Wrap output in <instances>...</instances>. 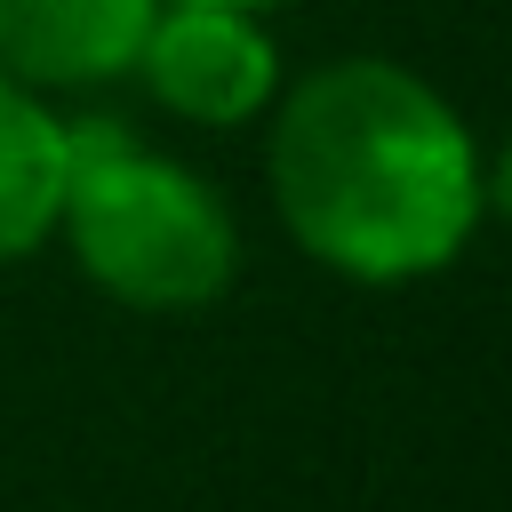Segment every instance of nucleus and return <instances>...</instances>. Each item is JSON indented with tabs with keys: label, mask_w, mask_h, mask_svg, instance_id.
I'll return each mask as SVG.
<instances>
[{
	"label": "nucleus",
	"mask_w": 512,
	"mask_h": 512,
	"mask_svg": "<svg viewBox=\"0 0 512 512\" xmlns=\"http://www.w3.org/2000/svg\"><path fill=\"white\" fill-rule=\"evenodd\" d=\"M280 80H288V56H280L272 16L224 8V0H160L136 48V72H128V88H144L168 120L208 128V136L256 128Z\"/></svg>",
	"instance_id": "obj_3"
},
{
	"label": "nucleus",
	"mask_w": 512,
	"mask_h": 512,
	"mask_svg": "<svg viewBox=\"0 0 512 512\" xmlns=\"http://www.w3.org/2000/svg\"><path fill=\"white\" fill-rule=\"evenodd\" d=\"M224 8H256V16H288V8H304V0H224Z\"/></svg>",
	"instance_id": "obj_6"
},
{
	"label": "nucleus",
	"mask_w": 512,
	"mask_h": 512,
	"mask_svg": "<svg viewBox=\"0 0 512 512\" xmlns=\"http://www.w3.org/2000/svg\"><path fill=\"white\" fill-rule=\"evenodd\" d=\"M264 128V200L280 232L352 288L448 272L496 200L464 104L400 56H328L288 72Z\"/></svg>",
	"instance_id": "obj_1"
},
{
	"label": "nucleus",
	"mask_w": 512,
	"mask_h": 512,
	"mask_svg": "<svg viewBox=\"0 0 512 512\" xmlns=\"http://www.w3.org/2000/svg\"><path fill=\"white\" fill-rule=\"evenodd\" d=\"M56 240L80 280L128 312H208L240 280L232 200L112 112H64Z\"/></svg>",
	"instance_id": "obj_2"
},
{
	"label": "nucleus",
	"mask_w": 512,
	"mask_h": 512,
	"mask_svg": "<svg viewBox=\"0 0 512 512\" xmlns=\"http://www.w3.org/2000/svg\"><path fill=\"white\" fill-rule=\"evenodd\" d=\"M64 200V104L0 72V264H24L56 240Z\"/></svg>",
	"instance_id": "obj_5"
},
{
	"label": "nucleus",
	"mask_w": 512,
	"mask_h": 512,
	"mask_svg": "<svg viewBox=\"0 0 512 512\" xmlns=\"http://www.w3.org/2000/svg\"><path fill=\"white\" fill-rule=\"evenodd\" d=\"M160 0H0V72L48 104L112 96L136 72Z\"/></svg>",
	"instance_id": "obj_4"
}]
</instances>
